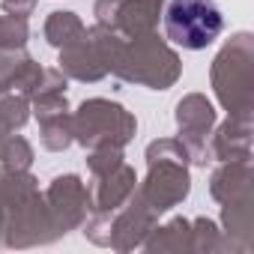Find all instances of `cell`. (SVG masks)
<instances>
[{
	"label": "cell",
	"instance_id": "cell-1",
	"mask_svg": "<svg viewBox=\"0 0 254 254\" xmlns=\"http://www.w3.org/2000/svg\"><path fill=\"white\" fill-rule=\"evenodd\" d=\"M224 27V15L215 0H171L165 12L168 39L186 51L209 48Z\"/></svg>",
	"mask_w": 254,
	"mask_h": 254
}]
</instances>
